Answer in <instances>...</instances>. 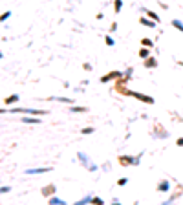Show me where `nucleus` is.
Here are the masks:
<instances>
[{
  "instance_id": "obj_21",
  "label": "nucleus",
  "mask_w": 183,
  "mask_h": 205,
  "mask_svg": "<svg viewBox=\"0 0 183 205\" xmlns=\"http://www.w3.org/2000/svg\"><path fill=\"white\" fill-rule=\"evenodd\" d=\"M92 201H93V203H103V200H101V198H93Z\"/></svg>"
},
{
  "instance_id": "obj_4",
  "label": "nucleus",
  "mask_w": 183,
  "mask_h": 205,
  "mask_svg": "<svg viewBox=\"0 0 183 205\" xmlns=\"http://www.w3.org/2000/svg\"><path fill=\"white\" fill-rule=\"evenodd\" d=\"M53 192H55V185H46L44 189H42V194H44V196H53Z\"/></svg>"
},
{
  "instance_id": "obj_1",
  "label": "nucleus",
  "mask_w": 183,
  "mask_h": 205,
  "mask_svg": "<svg viewBox=\"0 0 183 205\" xmlns=\"http://www.w3.org/2000/svg\"><path fill=\"white\" fill-rule=\"evenodd\" d=\"M137 163V159L130 158V156H119V165L123 167H128V165H136Z\"/></svg>"
},
{
  "instance_id": "obj_13",
  "label": "nucleus",
  "mask_w": 183,
  "mask_h": 205,
  "mask_svg": "<svg viewBox=\"0 0 183 205\" xmlns=\"http://www.w3.org/2000/svg\"><path fill=\"white\" fill-rule=\"evenodd\" d=\"M24 123H39V119H31V117H24Z\"/></svg>"
},
{
  "instance_id": "obj_16",
  "label": "nucleus",
  "mask_w": 183,
  "mask_h": 205,
  "mask_svg": "<svg viewBox=\"0 0 183 205\" xmlns=\"http://www.w3.org/2000/svg\"><path fill=\"white\" fill-rule=\"evenodd\" d=\"M141 22H143L145 26H152V28H154V22H150V20H147V18H141Z\"/></svg>"
},
{
  "instance_id": "obj_19",
  "label": "nucleus",
  "mask_w": 183,
  "mask_h": 205,
  "mask_svg": "<svg viewBox=\"0 0 183 205\" xmlns=\"http://www.w3.org/2000/svg\"><path fill=\"white\" fill-rule=\"evenodd\" d=\"M50 203H62L59 198H50Z\"/></svg>"
},
{
  "instance_id": "obj_9",
  "label": "nucleus",
  "mask_w": 183,
  "mask_h": 205,
  "mask_svg": "<svg viewBox=\"0 0 183 205\" xmlns=\"http://www.w3.org/2000/svg\"><path fill=\"white\" fill-rule=\"evenodd\" d=\"M172 26H174L178 31H183V24L179 22V20H172Z\"/></svg>"
},
{
  "instance_id": "obj_7",
  "label": "nucleus",
  "mask_w": 183,
  "mask_h": 205,
  "mask_svg": "<svg viewBox=\"0 0 183 205\" xmlns=\"http://www.w3.org/2000/svg\"><path fill=\"white\" fill-rule=\"evenodd\" d=\"M145 66H147V68H156V66H157V61H156V59H148V57H147Z\"/></svg>"
},
{
  "instance_id": "obj_5",
  "label": "nucleus",
  "mask_w": 183,
  "mask_h": 205,
  "mask_svg": "<svg viewBox=\"0 0 183 205\" xmlns=\"http://www.w3.org/2000/svg\"><path fill=\"white\" fill-rule=\"evenodd\" d=\"M157 189H159L161 192H167V190L170 189V183H168V179H163V181L159 183V187H157Z\"/></svg>"
},
{
  "instance_id": "obj_10",
  "label": "nucleus",
  "mask_w": 183,
  "mask_h": 205,
  "mask_svg": "<svg viewBox=\"0 0 183 205\" xmlns=\"http://www.w3.org/2000/svg\"><path fill=\"white\" fill-rule=\"evenodd\" d=\"M141 44H143L145 48H150V46H152V40H150V39H143V40H141Z\"/></svg>"
},
{
  "instance_id": "obj_6",
  "label": "nucleus",
  "mask_w": 183,
  "mask_h": 205,
  "mask_svg": "<svg viewBox=\"0 0 183 205\" xmlns=\"http://www.w3.org/2000/svg\"><path fill=\"white\" fill-rule=\"evenodd\" d=\"M17 101H18V95H17V93H13V95H9V97H6V99H4L6 104H13V103H17Z\"/></svg>"
},
{
  "instance_id": "obj_8",
  "label": "nucleus",
  "mask_w": 183,
  "mask_h": 205,
  "mask_svg": "<svg viewBox=\"0 0 183 205\" xmlns=\"http://www.w3.org/2000/svg\"><path fill=\"white\" fill-rule=\"evenodd\" d=\"M48 170H50L48 167H44V169H29L28 174H39V172H48Z\"/></svg>"
},
{
  "instance_id": "obj_12",
  "label": "nucleus",
  "mask_w": 183,
  "mask_h": 205,
  "mask_svg": "<svg viewBox=\"0 0 183 205\" xmlns=\"http://www.w3.org/2000/svg\"><path fill=\"white\" fill-rule=\"evenodd\" d=\"M71 112H86V108H84V106H73Z\"/></svg>"
},
{
  "instance_id": "obj_15",
  "label": "nucleus",
  "mask_w": 183,
  "mask_h": 205,
  "mask_svg": "<svg viewBox=\"0 0 183 205\" xmlns=\"http://www.w3.org/2000/svg\"><path fill=\"white\" fill-rule=\"evenodd\" d=\"M139 55H141L143 59H147L148 57V50H141V51H139Z\"/></svg>"
},
{
  "instance_id": "obj_3",
  "label": "nucleus",
  "mask_w": 183,
  "mask_h": 205,
  "mask_svg": "<svg viewBox=\"0 0 183 205\" xmlns=\"http://www.w3.org/2000/svg\"><path fill=\"white\" fill-rule=\"evenodd\" d=\"M119 77H123V73H121V71H110V73L103 75L101 81H103V82H108L110 79H119Z\"/></svg>"
},
{
  "instance_id": "obj_17",
  "label": "nucleus",
  "mask_w": 183,
  "mask_h": 205,
  "mask_svg": "<svg viewBox=\"0 0 183 205\" xmlns=\"http://www.w3.org/2000/svg\"><path fill=\"white\" fill-rule=\"evenodd\" d=\"M106 44H108V46H114V44H115V42H114V39H110V37H106Z\"/></svg>"
},
{
  "instance_id": "obj_18",
  "label": "nucleus",
  "mask_w": 183,
  "mask_h": 205,
  "mask_svg": "<svg viewBox=\"0 0 183 205\" xmlns=\"http://www.w3.org/2000/svg\"><path fill=\"white\" fill-rule=\"evenodd\" d=\"M126 181H128V179H126V178H121V179H119V181H117V185H126Z\"/></svg>"
},
{
  "instance_id": "obj_20",
  "label": "nucleus",
  "mask_w": 183,
  "mask_h": 205,
  "mask_svg": "<svg viewBox=\"0 0 183 205\" xmlns=\"http://www.w3.org/2000/svg\"><path fill=\"white\" fill-rule=\"evenodd\" d=\"M92 132H93V128H90V126H88V128H84V130H82V134H92Z\"/></svg>"
},
{
  "instance_id": "obj_2",
  "label": "nucleus",
  "mask_w": 183,
  "mask_h": 205,
  "mask_svg": "<svg viewBox=\"0 0 183 205\" xmlns=\"http://www.w3.org/2000/svg\"><path fill=\"white\" fill-rule=\"evenodd\" d=\"M130 95H134L136 99H139V101H143V103H147V104H152L154 103V99L150 95H143V93H137V92H132Z\"/></svg>"
},
{
  "instance_id": "obj_22",
  "label": "nucleus",
  "mask_w": 183,
  "mask_h": 205,
  "mask_svg": "<svg viewBox=\"0 0 183 205\" xmlns=\"http://www.w3.org/2000/svg\"><path fill=\"white\" fill-rule=\"evenodd\" d=\"M176 143H178V147H183V137H179V139H178Z\"/></svg>"
},
{
  "instance_id": "obj_23",
  "label": "nucleus",
  "mask_w": 183,
  "mask_h": 205,
  "mask_svg": "<svg viewBox=\"0 0 183 205\" xmlns=\"http://www.w3.org/2000/svg\"><path fill=\"white\" fill-rule=\"evenodd\" d=\"M9 15H11V13H9V11H6V13H4V15H2V20H6V18H7V17H9Z\"/></svg>"
},
{
  "instance_id": "obj_11",
  "label": "nucleus",
  "mask_w": 183,
  "mask_h": 205,
  "mask_svg": "<svg viewBox=\"0 0 183 205\" xmlns=\"http://www.w3.org/2000/svg\"><path fill=\"white\" fill-rule=\"evenodd\" d=\"M121 6H123L121 0H115V13H119V11H121Z\"/></svg>"
},
{
  "instance_id": "obj_14",
  "label": "nucleus",
  "mask_w": 183,
  "mask_h": 205,
  "mask_svg": "<svg viewBox=\"0 0 183 205\" xmlns=\"http://www.w3.org/2000/svg\"><path fill=\"white\" fill-rule=\"evenodd\" d=\"M147 13H148V17H150V18H154V22H157V20H159V17H157L156 13H150V11H147Z\"/></svg>"
}]
</instances>
